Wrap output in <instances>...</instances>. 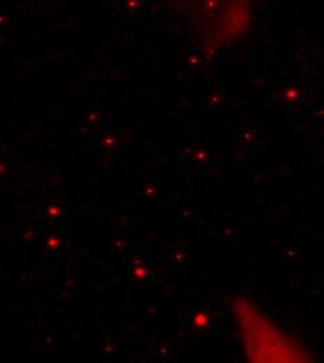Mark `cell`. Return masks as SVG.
<instances>
[{"label": "cell", "instance_id": "1", "mask_svg": "<svg viewBox=\"0 0 324 363\" xmlns=\"http://www.w3.org/2000/svg\"><path fill=\"white\" fill-rule=\"evenodd\" d=\"M233 315L246 357L252 362H306L303 347L249 301L238 298Z\"/></svg>", "mask_w": 324, "mask_h": 363}]
</instances>
